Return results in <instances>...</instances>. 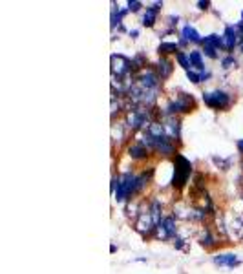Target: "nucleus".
Masks as SVG:
<instances>
[{"mask_svg": "<svg viewBox=\"0 0 243 274\" xmlns=\"http://www.w3.org/2000/svg\"><path fill=\"white\" fill-rule=\"evenodd\" d=\"M196 110V99L190 93H178L174 99H170L163 108V119L165 117H178L179 114H190Z\"/></svg>", "mask_w": 243, "mask_h": 274, "instance_id": "f257e3e1", "label": "nucleus"}, {"mask_svg": "<svg viewBox=\"0 0 243 274\" xmlns=\"http://www.w3.org/2000/svg\"><path fill=\"white\" fill-rule=\"evenodd\" d=\"M172 163H174V176H172V188H176V190H181V188L187 187L188 179H190V176H192L194 172V166L192 163L185 157V155L178 154L172 159Z\"/></svg>", "mask_w": 243, "mask_h": 274, "instance_id": "f03ea898", "label": "nucleus"}, {"mask_svg": "<svg viewBox=\"0 0 243 274\" xmlns=\"http://www.w3.org/2000/svg\"><path fill=\"white\" fill-rule=\"evenodd\" d=\"M135 185H137V174L133 170H126L119 176V187L115 190V201L117 203H126L135 196Z\"/></svg>", "mask_w": 243, "mask_h": 274, "instance_id": "7ed1b4c3", "label": "nucleus"}, {"mask_svg": "<svg viewBox=\"0 0 243 274\" xmlns=\"http://www.w3.org/2000/svg\"><path fill=\"white\" fill-rule=\"evenodd\" d=\"M203 102H205L209 108L216 110V112H225L229 110L234 102V97L230 95L229 91L221 90V88H216L211 91H203Z\"/></svg>", "mask_w": 243, "mask_h": 274, "instance_id": "20e7f679", "label": "nucleus"}, {"mask_svg": "<svg viewBox=\"0 0 243 274\" xmlns=\"http://www.w3.org/2000/svg\"><path fill=\"white\" fill-rule=\"evenodd\" d=\"M112 60V79L117 81H124V79L133 77L132 72V59H128L123 53H114L110 57Z\"/></svg>", "mask_w": 243, "mask_h": 274, "instance_id": "39448f33", "label": "nucleus"}, {"mask_svg": "<svg viewBox=\"0 0 243 274\" xmlns=\"http://www.w3.org/2000/svg\"><path fill=\"white\" fill-rule=\"evenodd\" d=\"M133 79H135V84H137V86H141L143 90H147V91H159L161 84H163V81L159 79V75H157V72L154 70L152 64L147 70H143L141 73H137Z\"/></svg>", "mask_w": 243, "mask_h": 274, "instance_id": "423d86ee", "label": "nucleus"}, {"mask_svg": "<svg viewBox=\"0 0 243 274\" xmlns=\"http://www.w3.org/2000/svg\"><path fill=\"white\" fill-rule=\"evenodd\" d=\"M176 216L170 214V216H165V218L161 219V223L156 227V237L166 242V239H174L178 236V221H176Z\"/></svg>", "mask_w": 243, "mask_h": 274, "instance_id": "0eeeda50", "label": "nucleus"}, {"mask_svg": "<svg viewBox=\"0 0 243 274\" xmlns=\"http://www.w3.org/2000/svg\"><path fill=\"white\" fill-rule=\"evenodd\" d=\"M150 148L143 141H139V139H135V141H132L126 146V154H128V157L132 161H147L150 157Z\"/></svg>", "mask_w": 243, "mask_h": 274, "instance_id": "6e6552de", "label": "nucleus"}, {"mask_svg": "<svg viewBox=\"0 0 243 274\" xmlns=\"http://www.w3.org/2000/svg\"><path fill=\"white\" fill-rule=\"evenodd\" d=\"M221 35H223L225 51H227V55H232L234 48L238 44H241V37H239L238 29H236V26H225Z\"/></svg>", "mask_w": 243, "mask_h": 274, "instance_id": "1a4fd4ad", "label": "nucleus"}, {"mask_svg": "<svg viewBox=\"0 0 243 274\" xmlns=\"http://www.w3.org/2000/svg\"><path fill=\"white\" fill-rule=\"evenodd\" d=\"M163 126H165L166 135L174 143H181V121L179 117H165L163 119Z\"/></svg>", "mask_w": 243, "mask_h": 274, "instance_id": "9d476101", "label": "nucleus"}, {"mask_svg": "<svg viewBox=\"0 0 243 274\" xmlns=\"http://www.w3.org/2000/svg\"><path fill=\"white\" fill-rule=\"evenodd\" d=\"M161 9H163V2H154L147 8L145 15L141 18V26L145 27H154L157 22V15L161 13Z\"/></svg>", "mask_w": 243, "mask_h": 274, "instance_id": "9b49d317", "label": "nucleus"}, {"mask_svg": "<svg viewBox=\"0 0 243 274\" xmlns=\"http://www.w3.org/2000/svg\"><path fill=\"white\" fill-rule=\"evenodd\" d=\"M152 66H154V70L157 72V75H159L161 81L170 79V75L174 73V62H172L170 57H159L157 64H152Z\"/></svg>", "mask_w": 243, "mask_h": 274, "instance_id": "f8f14e48", "label": "nucleus"}, {"mask_svg": "<svg viewBox=\"0 0 243 274\" xmlns=\"http://www.w3.org/2000/svg\"><path fill=\"white\" fill-rule=\"evenodd\" d=\"M218 267H229V269H234V267H239L243 263L241 260H238V256L232 254V252H225V254H216L212 258Z\"/></svg>", "mask_w": 243, "mask_h": 274, "instance_id": "ddd939ff", "label": "nucleus"}, {"mask_svg": "<svg viewBox=\"0 0 243 274\" xmlns=\"http://www.w3.org/2000/svg\"><path fill=\"white\" fill-rule=\"evenodd\" d=\"M179 37L185 39L188 44H201L203 46V37L197 33V29L192 26V24H185L181 27V31H179Z\"/></svg>", "mask_w": 243, "mask_h": 274, "instance_id": "4468645a", "label": "nucleus"}, {"mask_svg": "<svg viewBox=\"0 0 243 274\" xmlns=\"http://www.w3.org/2000/svg\"><path fill=\"white\" fill-rule=\"evenodd\" d=\"M197 242H199V245L201 247H205V249H214V247L218 245V237L214 236V232H212L211 228L205 227L201 232H199Z\"/></svg>", "mask_w": 243, "mask_h": 274, "instance_id": "2eb2a0df", "label": "nucleus"}, {"mask_svg": "<svg viewBox=\"0 0 243 274\" xmlns=\"http://www.w3.org/2000/svg\"><path fill=\"white\" fill-rule=\"evenodd\" d=\"M203 46L214 48V50H218V51H225L223 35H220V33H211V35H205V37H203Z\"/></svg>", "mask_w": 243, "mask_h": 274, "instance_id": "dca6fc26", "label": "nucleus"}, {"mask_svg": "<svg viewBox=\"0 0 243 274\" xmlns=\"http://www.w3.org/2000/svg\"><path fill=\"white\" fill-rule=\"evenodd\" d=\"M148 210H150V216H152V219H154V225L157 227V225L161 223V219L165 218V216H163V203H161L159 197H154V199L150 201Z\"/></svg>", "mask_w": 243, "mask_h": 274, "instance_id": "f3484780", "label": "nucleus"}, {"mask_svg": "<svg viewBox=\"0 0 243 274\" xmlns=\"http://www.w3.org/2000/svg\"><path fill=\"white\" fill-rule=\"evenodd\" d=\"M188 59H190V66H192L196 72H205L206 66L203 62V51L201 50H190L188 51Z\"/></svg>", "mask_w": 243, "mask_h": 274, "instance_id": "a211bd4d", "label": "nucleus"}, {"mask_svg": "<svg viewBox=\"0 0 243 274\" xmlns=\"http://www.w3.org/2000/svg\"><path fill=\"white\" fill-rule=\"evenodd\" d=\"M150 64H148V59L145 53H137L132 57V72H133V77L137 75V73H141L143 70H147Z\"/></svg>", "mask_w": 243, "mask_h": 274, "instance_id": "6ab92c4d", "label": "nucleus"}, {"mask_svg": "<svg viewBox=\"0 0 243 274\" xmlns=\"http://www.w3.org/2000/svg\"><path fill=\"white\" fill-rule=\"evenodd\" d=\"M179 46L178 42H161L159 48H157V55L159 57H170V55H178L179 53Z\"/></svg>", "mask_w": 243, "mask_h": 274, "instance_id": "aec40b11", "label": "nucleus"}, {"mask_svg": "<svg viewBox=\"0 0 243 274\" xmlns=\"http://www.w3.org/2000/svg\"><path fill=\"white\" fill-rule=\"evenodd\" d=\"M176 62H178L185 72H188V70L192 68V66H190V59H188V53H185V51H179V53L176 55Z\"/></svg>", "mask_w": 243, "mask_h": 274, "instance_id": "412c9836", "label": "nucleus"}, {"mask_svg": "<svg viewBox=\"0 0 243 274\" xmlns=\"http://www.w3.org/2000/svg\"><path fill=\"white\" fill-rule=\"evenodd\" d=\"M238 66V60L234 55H225L223 59H221V68L223 70H230V68H236Z\"/></svg>", "mask_w": 243, "mask_h": 274, "instance_id": "4be33fe9", "label": "nucleus"}, {"mask_svg": "<svg viewBox=\"0 0 243 274\" xmlns=\"http://www.w3.org/2000/svg\"><path fill=\"white\" fill-rule=\"evenodd\" d=\"M187 79L192 82V84H201V73L196 72V70H188V72H187Z\"/></svg>", "mask_w": 243, "mask_h": 274, "instance_id": "5701e85b", "label": "nucleus"}, {"mask_svg": "<svg viewBox=\"0 0 243 274\" xmlns=\"http://www.w3.org/2000/svg\"><path fill=\"white\" fill-rule=\"evenodd\" d=\"M126 9H128L130 13H139V11L143 9V2H139V0H128Z\"/></svg>", "mask_w": 243, "mask_h": 274, "instance_id": "b1692460", "label": "nucleus"}, {"mask_svg": "<svg viewBox=\"0 0 243 274\" xmlns=\"http://www.w3.org/2000/svg\"><path fill=\"white\" fill-rule=\"evenodd\" d=\"M203 55L205 57H209V59L216 60V59H220V53H218V50H214V48H209V46H203Z\"/></svg>", "mask_w": 243, "mask_h": 274, "instance_id": "393cba45", "label": "nucleus"}, {"mask_svg": "<svg viewBox=\"0 0 243 274\" xmlns=\"http://www.w3.org/2000/svg\"><path fill=\"white\" fill-rule=\"evenodd\" d=\"M178 22H179V17H178V15H168V17H166V24H168V29H174V27L178 26Z\"/></svg>", "mask_w": 243, "mask_h": 274, "instance_id": "a878e982", "label": "nucleus"}, {"mask_svg": "<svg viewBox=\"0 0 243 274\" xmlns=\"http://www.w3.org/2000/svg\"><path fill=\"white\" fill-rule=\"evenodd\" d=\"M172 243H174V247L178 249V251H183V249H185V237H181L179 234L174 237V239H172Z\"/></svg>", "mask_w": 243, "mask_h": 274, "instance_id": "bb28decb", "label": "nucleus"}, {"mask_svg": "<svg viewBox=\"0 0 243 274\" xmlns=\"http://www.w3.org/2000/svg\"><path fill=\"white\" fill-rule=\"evenodd\" d=\"M197 8L201 9V11H209V9H211V0H199V2H197Z\"/></svg>", "mask_w": 243, "mask_h": 274, "instance_id": "cd10ccee", "label": "nucleus"}, {"mask_svg": "<svg viewBox=\"0 0 243 274\" xmlns=\"http://www.w3.org/2000/svg\"><path fill=\"white\" fill-rule=\"evenodd\" d=\"M117 187H119V176H114V178H112V183H110V192H112V194H115Z\"/></svg>", "mask_w": 243, "mask_h": 274, "instance_id": "c85d7f7f", "label": "nucleus"}, {"mask_svg": "<svg viewBox=\"0 0 243 274\" xmlns=\"http://www.w3.org/2000/svg\"><path fill=\"white\" fill-rule=\"evenodd\" d=\"M211 77H212L211 70H205V72H201V82H206Z\"/></svg>", "mask_w": 243, "mask_h": 274, "instance_id": "c756f323", "label": "nucleus"}, {"mask_svg": "<svg viewBox=\"0 0 243 274\" xmlns=\"http://www.w3.org/2000/svg\"><path fill=\"white\" fill-rule=\"evenodd\" d=\"M178 46H179V50H181V48H187V46H188V42L185 41V39H181V37H179V41H178Z\"/></svg>", "mask_w": 243, "mask_h": 274, "instance_id": "7c9ffc66", "label": "nucleus"}, {"mask_svg": "<svg viewBox=\"0 0 243 274\" xmlns=\"http://www.w3.org/2000/svg\"><path fill=\"white\" fill-rule=\"evenodd\" d=\"M236 148H238V152L243 155V139H238V143H236Z\"/></svg>", "mask_w": 243, "mask_h": 274, "instance_id": "2f4dec72", "label": "nucleus"}, {"mask_svg": "<svg viewBox=\"0 0 243 274\" xmlns=\"http://www.w3.org/2000/svg\"><path fill=\"white\" fill-rule=\"evenodd\" d=\"M128 35L132 37V39H137V37H139V31H137V29H132V31H128Z\"/></svg>", "mask_w": 243, "mask_h": 274, "instance_id": "473e14b6", "label": "nucleus"}, {"mask_svg": "<svg viewBox=\"0 0 243 274\" xmlns=\"http://www.w3.org/2000/svg\"><path fill=\"white\" fill-rule=\"evenodd\" d=\"M241 20H243V11H241Z\"/></svg>", "mask_w": 243, "mask_h": 274, "instance_id": "72a5a7b5", "label": "nucleus"}, {"mask_svg": "<svg viewBox=\"0 0 243 274\" xmlns=\"http://www.w3.org/2000/svg\"><path fill=\"white\" fill-rule=\"evenodd\" d=\"M241 196H243V194H241Z\"/></svg>", "mask_w": 243, "mask_h": 274, "instance_id": "f704fd0d", "label": "nucleus"}]
</instances>
